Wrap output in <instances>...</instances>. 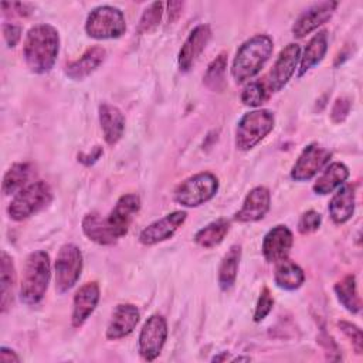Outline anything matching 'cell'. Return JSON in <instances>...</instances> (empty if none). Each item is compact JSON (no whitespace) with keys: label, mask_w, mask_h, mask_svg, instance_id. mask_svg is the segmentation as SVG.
<instances>
[{"label":"cell","mask_w":363,"mask_h":363,"mask_svg":"<svg viewBox=\"0 0 363 363\" xmlns=\"http://www.w3.org/2000/svg\"><path fill=\"white\" fill-rule=\"evenodd\" d=\"M106 51L105 48L95 45L88 48L78 60L69 62L65 67V75L71 79H84L91 75L105 60Z\"/></svg>","instance_id":"cell-21"},{"label":"cell","mask_w":363,"mask_h":363,"mask_svg":"<svg viewBox=\"0 0 363 363\" xmlns=\"http://www.w3.org/2000/svg\"><path fill=\"white\" fill-rule=\"evenodd\" d=\"M328 51V35L326 31H318L306 44L303 54L301 55L299 60V69H298V77L305 75L311 68L318 65L325 54Z\"/></svg>","instance_id":"cell-24"},{"label":"cell","mask_w":363,"mask_h":363,"mask_svg":"<svg viewBox=\"0 0 363 363\" xmlns=\"http://www.w3.org/2000/svg\"><path fill=\"white\" fill-rule=\"evenodd\" d=\"M301 60V47L296 43L288 44L281 50L265 82L269 92L281 91L295 74Z\"/></svg>","instance_id":"cell-11"},{"label":"cell","mask_w":363,"mask_h":363,"mask_svg":"<svg viewBox=\"0 0 363 363\" xmlns=\"http://www.w3.org/2000/svg\"><path fill=\"white\" fill-rule=\"evenodd\" d=\"M322 224V216L315 211V210H309L306 213H303L298 221V231L301 234H311L313 231H316Z\"/></svg>","instance_id":"cell-36"},{"label":"cell","mask_w":363,"mask_h":363,"mask_svg":"<svg viewBox=\"0 0 363 363\" xmlns=\"http://www.w3.org/2000/svg\"><path fill=\"white\" fill-rule=\"evenodd\" d=\"M0 360L3 363H11V362H20V357L16 354L14 350L6 347V346H1L0 349Z\"/></svg>","instance_id":"cell-41"},{"label":"cell","mask_w":363,"mask_h":363,"mask_svg":"<svg viewBox=\"0 0 363 363\" xmlns=\"http://www.w3.org/2000/svg\"><path fill=\"white\" fill-rule=\"evenodd\" d=\"M241 360H245V362H250L251 359L250 357H242V356H238L235 359H233V362H241Z\"/></svg>","instance_id":"cell-43"},{"label":"cell","mask_w":363,"mask_h":363,"mask_svg":"<svg viewBox=\"0 0 363 363\" xmlns=\"http://www.w3.org/2000/svg\"><path fill=\"white\" fill-rule=\"evenodd\" d=\"M337 7V1H319L303 10L299 17L295 20L292 26V34L298 38H302L312 31H315L318 27L325 24L335 13Z\"/></svg>","instance_id":"cell-14"},{"label":"cell","mask_w":363,"mask_h":363,"mask_svg":"<svg viewBox=\"0 0 363 363\" xmlns=\"http://www.w3.org/2000/svg\"><path fill=\"white\" fill-rule=\"evenodd\" d=\"M140 208V199L135 193L123 194L119 197L113 208L109 211L108 217H105V224L111 234L118 241L121 237L128 234L130 223L133 217L138 214Z\"/></svg>","instance_id":"cell-10"},{"label":"cell","mask_w":363,"mask_h":363,"mask_svg":"<svg viewBox=\"0 0 363 363\" xmlns=\"http://www.w3.org/2000/svg\"><path fill=\"white\" fill-rule=\"evenodd\" d=\"M167 7H169V21H174L182 13L183 3L182 1H169Z\"/></svg>","instance_id":"cell-42"},{"label":"cell","mask_w":363,"mask_h":363,"mask_svg":"<svg viewBox=\"0 0 363 363\" xmlns=\"http://www.w3.org/2000/svg\"><path fill=\"white\" fill-rule=\"evenodd\" d=\"M241 259V247L238 244L231 245L230 250L223 257L220 267H218V286L223 291H230L237 279L238 267Z\"/></svg>","instance_id":"cell-25"},{"label":"cell","mask_w":363,"mask_h":363,"mask_svg":"<svg viewBox=\"0 0 363 363\" xmlns=\"http://www.w3.org/2000/svg\"><path fill=\"white\" fill-rule=\"evenodd\" d=\"M354 187L343 183L329 203V216L335 224H343L352 218L354 213Z\"/></svg>","instance_id":"cell-22"},{"label":"cell","mask_w":363,"mask_h":363,"mask_svg":"<svg viewBox=\"0 0 363 363\" xmlns=\"http://www.w3.org/2000/svg\"><path fill=\"white\" fill-rule=\"evenodd\" d=\"M218 190V179L210 172L196 173L174 190V201L183 207H199L210 201Z\"/></svg>","instance_id":"cell-6"},{"label":"cell","mask_w":363,"mask_h":363,"mask_svg":"<svg viewBox=\"0 0 363 363\" xmlns=\"http://www.w3.org/2000/svg\"><path fill=\"white\" fill-rule=\"evenodd\" d=\"M186 217H187V213L183 210H177L166 214L164 217L145 227L139 234V241L143 245H155L157 242L172 238L174 233L183 225V223L186 221Z\"/></svg>","instance_id":"cell-13"},{"label":"cell","mask_w":363,"mask_h":363,"mask_svg":"<svg viewBox=\"0 0 363 363\" xmlns=\"http://www.w3.org/2000/svg\"><path fill=\"white\" fill-rule=\"evenodd\" d=\"M274 50L272 38L267 34H257L244 41L235 52L231 65V77L237 84H242L254 78Z\"/></svg>","instance_id":"cell-2"},{"label":"cell","mask_w":363,"mask_h":363,"mask_svg":"<svg viewBox=\"0 0 363 363\" xmlns=\"http://www.w3.org/2000/svg\"><path fill=\"white\" fill-rule=\"evenodd\" d=\"M51 200L52 190L50 184L43 180H37L14 194L7 207V214L14 221H23L48 206Z\"/></svg>","instance_id":"cell-4"},{"label":"cell","mask_w":363,"mask_h":363,"mask_svg":"<svg viewBox=\"0 0 363 363\" xmlns=\"http://www.w3.org/2000/svg\"><path fill=\"white\" fill-rule=\"evenodd\" d=\"M99 123L104 133V139L108 145H116L125 132V116L119 108L111 104H101L99 109Z\"/></svg>","instance_id":"cell-20"},{"label":"cell","mask_w":363,"mask_h":363,"mask_svg":"<svg viewBox=\"0 0 363 363\" xmlns=\"http://www.w3.org/2000/svg\"><path fill=\"white\" fill-rule=\"evenodd\" d=\"M163 3L160 1H155L152 3L142 14L140 20H139V26H138V33L139 34H145L152 31L153 28H156L159 26V21L162 18L163 14Z\"/></svg>","instance_id":"cell-34"},{"label":"cell","mask_w":363,"mask_h":363,"mask_svg":"<svg viewBox=\"0 0 363 363\" xmlns=\"http://www.w3.org/2000/svg\"><path fill=\"white\" fill-rule=\"evenodd\" d=\"M0 288H1V312H7V309L13 303L14 295V285H16V269L13 264V258L6 252L1 251V261H0Z\"/></svg>","instance_id":"cell-27"},{"label":"cell","mask_w":363,"mask_h":363,"mask_svg":"<svg viewBox=\"0 0 363 363\" xmlns=\"http://www.w3.org/2000/svg\"><path fill=\"white\" fill-rule=\"evenodd\" d=\"M274 281H275V285L281 289L295 291L303 284L305 274L299 265H296L292 261H288L286 258L277 264Z\"/></svg>","instance_id":"cell-26"},{"label":"cell","mask_w":363,"mask_h":363,"mask_svg":"<svg viewBox=\"0 0 363 363\" xmlns=\"http://www.w3.org/2000/svg\"><path fill=\"white\" fill-rule=\"evenodd\" d=\"M167 340V322L162 315H152L143 323L139 339H138V350L143 360L152 362L155 360L164 343Z\"/></svg>","instance_id":"cell-9"},{"label":"cell","mask_w":363,"mask_h":363,"mask_svg":"<svg viewBox=\"0 0 363 363\" xmlns=\"http://www.w3.org/2000/svg\"><path fill=\"white\" fill-rule=\"evenodd\" d=\"M292 244V231L286 225H275L265 234L262 240V255L268 262L278 264L288 258Z\"/></svg>","instance_id":"cell-16"},{"label":"cell","mask_w":363,"mask_h":363,"mask_svg":"<svg viewBox=\"0 0 363 363\" xmlns=\"http://www.w3.org/2000/svg\"><path fill=\"white\" fill-rule=\"evenodd\" d=\"M333 289L337 301L345 309L352 313H357L360 311V298L357 295L354 275H346L343 279L335 284Z\"/></svg>","instance_id":"cell-31"},{"label":"cell","mask_w":363,"mask_h":363,"mask_svg":"<svg viewBox=\"0 0 363 363\" xmlns=\"http://www.w3.org/2000/svg\"><path fill=\"white\" fill-rule=\"evenodd\" d=\"M349 109H350V102H349V99H346V98H339V99H336V102H335V105H333V108H332V119H333L335 122L343 121V119L347 116Z\"/></svg>","instance_id":"cell-39"},{"label":"cell","mask_w":363,"mask_h":363,"mask_svg":"<svg viewBox=\"0 0 363 363\" xmlns=\"http://www.w3.org/2000/svg\"><path fill=\"white\" fill-rule=\"evenodd\" d=\"M349 174V169L343 163L333 162L325 167L322 174L313 183L312 189L316 194H329L337 187H340L343 183H346Z\"/></svg>","instance_id":"cell-23"},{"label":"cell","mask_w":363,"mask_h":363,"mask_svg":"<svg viewBox=\"0 0 363 363\" xmlns=\"http://www.w3.org/2000/svg\"><path fill=\"white\" fill-rule=\"evenodd\" d=\"M275 125V116L268 109H255L245 113L237 123L235 147L238 150H250L255 147Z\"/></svg>","instance_id":"cell-5"},{"label":"cell","mask_w":363,"mask_h":363,"mask_svg":"<svg viewBox=\"0 0 363 363\" xmlns=\"http://www.w3.org/2000/svg\"><path fill=\"white\" fill-rule=\"evenodd\" d=\"M51 279L50 257L45 251L37 250L27 255L20 279V301L27 306L40 303L47 292Z\"/></svg>","instance_id":"cell-3"},{"label":"cell","mask_w":363,"mask_h":363,"mask_svg":"<svg viewBox=\"0 0 363 363\" xmlns=\"http://www.w3.org/2000/svg\"><path fill=\"white\" fill-rule=\"evenodd\" d=\"M339 326L340 329L345 332V335L352 339L353 342V346L356 349V353H362L363 350V340H362V330L353 325V323H349V322H339Z\"/></svg>","instance_id":"cell-37"},{"label":"cell","mask_w":363,"mask_h":363,"mask_svg":"<svg viewBox=\"0 0 363 363\" xmlns=\"http://www.w3.org/2000/svg\"><path fill=\"white\" fill-rule=\"evenodd\" d=\"M33 173V167L30 163H14L3 177V193L4 194H16L23 187L27 186Z\"/></svg>","instance_id":"cell-30"},{"label":"cell","mask_w":363,"mask_h":363,"mask_svg":"<svg viewBox=\"0 0 363 363\" xmlns=\"http://www.w3.org/2000/svg\"><path fill=\"white\" fill-rule=\"evenodd\" d=\"M85 31L95 40L119 38L126 31L125 16L113 6L95 7L86 17Z\"/></svg>","instance_id":"cell-7"},{"label":"cell","mask_w":363,"mask_h":363,"mask_svg":"<svg viewBox=\"0 0 363 363\" xmlns=\"http://www.w3.org/2000/svg\"><path fill=\"white\" fill-rule=\"evenodd\" d=\"M225 71H227V54H218L207 67L204 74V85L211 91H223L225 85Z\"/></svg>","instance_id":"cell-32"},{"label":"cell","mask_w":363,"mask_h":363,"mask_svg":"<svg viewBox=\"0 0 363 363\" xmlns=\"http://www.w3.org/2000/svg\"><path fill=\"white\" fill-rule=\"evenodd\" d=\"M330 152L318 143L308 145L292 166L291 177L295 182H308L315 177L329 162Z\"/></svg>","instance_id":"cell-12"},{"label":"cell","mask_w":363,"mask_h":363,"mask_svg":"<svg viewBox=\"0 0 363 363\" xmlns=\"http://www.w3.org/2000/svg\"><path fill=\"white\" fill-rule=\"evenodd\" d=\"M139 309L132 303H119L112 312L111 320L106 328V339L118 340L133 332L139 322Z\"/></svg>","instance_id":"cell-18"},{"label":"cell","mask_w":363,"mask_h":363,"mask_svg":"<svg viewBox=\"0 0 363 363\" xmlns=\"http://www.w3.org/2000/svg\"><path fill=\"white\" fill-rule=\"evenodd\" d=\"M230 231V221L227 218H218L204 225L194 234V241L201 248H213L223 242Z\"/></svg>","instance_id":"cell-29"},{"label":"cell","mask_w":363,"mask_h":363,"mask_svg":"<svg viewBox=\"0 0 363 363\" xmlns=\"http://www.w3.org/2000/svg\"><path fill=\"white\" fill-rule=\"evenodd\" d=\"M271 207V193L264 186H257L247 194L241 208L234 214L240 223H254L262 220Z\"/></svg>","instance_id":"cell-17"},{"label":"cell","mask_w":363,"mask_h":363,"mask_svg":"<svg viewBox=\"0 0 363 363\" xmlns=\"http://www.w3.org/2000/svg\"><path fill=\"white\" fill-rule=\"evenodd\" d=\"M274 306V299L272 295L269 292V289L265 286L262 288V291L259 292L257 305H255V312H254V320L255 322H261L267 318V315L271 312Z\"/></svg>","instance_id":"cell-35"},{"label":"cell","mask_w":363,"mask_h":363,"mask_svg":"<svg viewBox=\"0 0 363 363\" xmlns=\"http://www.w3.org/2000/svg\"><path fill=\"white\" fill-rule=\"evenodd\" d=\"M82 231L91 241L99 245H111L116 242L115 237L111 234L105 224V218L95 211L88 213L82 218Z\"/></svg>","instance_id":"cell-28"},{"label":"cell","mask_w":363,"mask_h":363,"mask_svg":"<svg viewBox=\"0 0 363 363\" xmlns=\"http://www.w3.org/2000/svg\"><path fill=\"white\" fill-rule=\"evenodd\" d=\"M55 291L65 294L78 282L82 272V252L75 244H64L55 258Z\"/></svg>","instance_id":"cell-8"},{"label":"cell","mask_w":363,"mask_h":363,"mask_svg":"<svg viewBox=\"0 0 363 363\" xmlns=\"http://www.w3.org/2000/svg\"><path fill=\"white\" fill-rule=\"evenodd\" d=\"M210 38H211V30L208 24H199L190 31V34L187 35V38L184 40L179 51L177 62H179L180 71L187 72L191 69V67L194 65L200 54L207 47Z\"/></svg>","instance_id":"cell-15"},{"label":"cell","mask_w":363,"mask_h":363,"mask_svg":"<svg viewBox=\"0 0 363 363\" xmlns=\"http://www.w3.org/2000/svg\"><path fill=\"white\" fill-rule=\"evenodd\" d=\"M268 88L265 82L251 81L247 84L241 92V102L247 106H261L268 99Z\"/></svg>","instance_id":"cell-33"},{"label":"cell","mask_w":363,"mask_h":363,"mask_svg":"<svg viewBox=\"0 0 363 363\" xmlns=\"http://www.w3.org/2000/svg\"><path fill=\"white\" fill-rule=\"evenodd\" d=\"M3 37L7 47H11V48L16 47L21 38V27L11 23H6L3 26Z\"/></svg>","instance_id":"cell-38"},{"label":"cell","mask_w":363,"mask_h":363,"mask_svg":"<svg viewBox=\"0 0 363 363\" xmlns=\"http://www.w3.org/2000/svg\"><path fill=\"white\" fill-rule=\"evenodd\" d=\"M99 302V286L95 281L84 284L74 295L71 323L74 328H81L92 315Z\"/></svg>","instance_id":"cell-19"},{"label":"cell","mask_w":363,"mask_h":363,"mask_svg":"<svg viewBox=\"0 0 363 363\" xmlns=\"http://www.w3.org/2000/svg\"><path fill=\"white\" fill-rule=\"evenodd\" d=\"M104 152H102V149L99 147V146H95L94 149H92V152L91 153H82V155H79L78 157V160L79 162H82L84 164H92L94 162H96L99 157H101V155H102Z\"/></svg>","instance_id":"cell-40"},{"label":"cell","mask_w":363,"mask_h":363,"mask_svg":"<svg viewBox=\"0 0 363 363\" xmlns=\"http://www.w3.org/2000/svg\"><path fill=\"white\" fill-rule=\"evenodd\" d=\"M60 51V34L51 24L33 26L24 38L23 57L34 74H47L52 69Z\"/></svg>","instance_id":"cell-1"}]
</instances>
